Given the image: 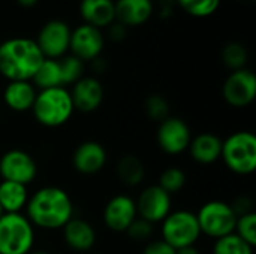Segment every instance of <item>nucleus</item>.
Wrapping results in <instances>:
<instances>
[{
	"label": "nucleus",
	"mask_w": 256,
	"mask_h": 254,
	"mask_svg": "<svg viewBox=\"0 0 256 254\" xmlns=\"http://www.w3.org/2000/svg\"><path fill=\"white\" fill-rule=\"evenodd\" d=\"M26 217L34 228L57 231L74 217V202L66 190L57 186H45L28 196Z\"/></svg>",
	"instance_id": "obj_1"
},
{
	"label": "nucleus",
	"mask_w": 256,
	"mask_h": 254,
	"mask_svg": "<svg viewBox=\"0 0 256 254\" xmlns=\"http://www.w3.org/2000/svg\"><path fill=\"white\" fill-rule=\"evenodd\" d=\"M44 55L28 37H10L0 43V75L8 81H32Z\"/></svg>",
	"instance_id": "obj_2"
},
{
	"label": "nucleus",
	"mask_w": 256,
	"mask_h": 254,
	"mask_svg": "<svg viewBox=\"0 0 256 254\" xmlns=\"http://www.w3.org/2000/svg\"><path fill=\"white\" fill-rule=\"evenodd\" d=\"M74 111L70 93L64 87L39 90L32 106L34 120L44 127H60L66 124Z\"/></svg>",
	"instance_id": "obj_3"
},
{
	"label": "nucleus",
	"mask_w": 256,
	"mask_h": 254,
	"mask_svg": "<svg viewBox=\"0 0 256 254\" xmlns=\"http://www.w3.org/2000/svg\"><path fill=\"white\" fill-rule=\"evenodd\" d=\"M220 159L237 175H250L256 169V136L249 130H238L222 141Z\"/></svg>",
	"instance_id": "obj_4"
},
{
	"label": "nucleus",
	"mask_w": 256,
	"mask_h": 254,
	"mask_svg": "<svg viewBox=\"0 0 256 254\" xmlns=\"http://www.w3.org/2000/svg\"><path fill=\"white\" fill-rule=\"evenodd\" d=\"M34 246V226L21 214L0 217V254H27Z\"/></svg>",
	"instance_id": "obj_5"
},
{
	"label": "nucleus",
	"mask_w": 256,
	"mask_h": 254,
	"mask_svg": "<svg viewBox=\"0 0 256 254\" xmlns=\"http://www.w3.org/2000/svg\"><path fill=\"white\" fill-rule=\"evenodd\" d=\"M162 240L172 249H184L195 246L201 237L195 213L188 210L171 211L162 222Z\"/></svg>",
	"instance_id": "obj_6"
},
{
	"label": "nucleus",
	"mask_w": 256,
	"mask_h": 254,
	"mask_svg": "<svg viewBox=\"0 0 256 254\" xmlns=\"http://www.w3.org/2000/svg\"><path fill=\"white\" fill-rule=\"evenodd\" d=\"M201 235H207L214 241L234 234L237 216L232 207L224 201H208L195 214Z\"/></svg>",
	"instance_id": "obj_7"
},
{
	"label": "nucleus",
	"mask_w": 256,
	"mask_h": 254,
	"mask_svg": "<svg viewBox=\"0 0 256 254\" xmlns=\"http://www.w3.org/2000/svg\"><path fill=\"white\" fill-rule=\"evenodd\" d=\"M0 177L4 181L28 186L38 177V163L24 150H9L0 157Z\"/></svg>",
	"instance_id": "obj_8"
},
{
	"label": "nucleus",
	"mask_w": 256,
	"mask_h": 254,
	"mask_svg": "<svg viewBox=\"0 0 256 254\" xmlns=\"http://www.w3.org/2000/svg\"><path fill=\"white\" fill-rule=\"evenodd\" d=\"M70 31V27L64 21L50 19L40 27L34 42L45 58L58 60L69 51Z\"/></svg>",
	"instance_id": "obj_9"
},
{
	"label": "nucleus",
	"mask_w": 256,
	"mask_h": 254,
	"mask_svg": "<svg viewBox=\"0 0 256 254\" xmlns=\"http://www.w3.org/2000/svg\"><path fill=\"white\" fill-rule=\"evenodd\" d=\"M222 94L225 102L232 108L249 106L256 97L255 73L248 67L232 70L224 82Z\"/></svg>",
	"instance_id": "obj_10"
},
{
	"label": "nucleus",
	"mask_w": 256,
	"mask_h": 254,
	"mask_svg": "<svg viewBox=\"0 0 256 254\" xmlns=\"http://www.w3.org/2000/svg\"><path fill=\"white\" fill-rule=\"evenodd\" d=\"M190 139L192 133L184 120L178 117H168L159 123L156 141L164 153L170 156H178L188 151Z\"/></svg>",
	"instance_id": "obj_11"
},
{
	"label": "nucleus",
	"mask_w": 256,
	"mask_h": 254,
	"mask_svg": "<svg viewBox=\"0 0 256 254\" xmlns=\"http://www.w3.org/2000/svg\"><path fill=\"white\" fill-rule=\"evenodd\" d=\"M136 214L140 219L156 225L172 211V196L162 190L158 184L146 187L135 201Z\"/></svg>",
	"instance_id": "obj_12"
},
{
	"label": "nucleus",
	"mask_w": 256,
	"mask_h": 254,
	"mask_svg": "<svg viewBox=\"0 0 256 254\" xmlns=\"http://www.w3.org/2000/svg\"><path fill=\"white\" fill-rule=\"evenodd\" d=\"M105 46V36L100 28L81 24L70 31L69 51L81 61H93L99 58Z\"/></svg>",
	"instance_id": "obj_13"
},
{
	"label": "nucleus",
	"mask_w": 256,
	"mask_h": 254,
	"mask_svg": "<svg viewBox=\"0 0 256 254\" xmlns=\"http://www.w3.org/2000/svg\"><path fill=\"white\" fill-rule=\"evenodd\" d=\"M138 217L135 201L128 195L112 196L104 208V223L116 234H126L128 228Z\"/></svg>",
	"instance_id": "obj_14"
},
{
	"label": "nucleus",
	"mask_w": 256,
	"mask_h": 254,
	"mask_svg": "<svg viewBox=\"0 0 256 254\" xmlns=\"http://www.w3.org/2000/svg\"><path fill=\"white\" fill-rule=\"evenodd\" d=\"M69 93L74 102V108L84 114L94 112L102 105L105 96L104 85L94 76H82L72 85Z\"/></svg>",
	"instance_id": "obj_15"
},
{
	"label": "nucleus",
	"mask_w": 256,
	"mask_h": 254,
	"mask_svg": "<svg viewBox=\"0 0 256 254\" xmlns=\"http://www.w3.org/2000/svg\"><path fill=\"white\" fill-rule=\"evenodd\" d=\"M108 160L106 150L100 142L84 141L81 142L72 154V166L78 174L94 175L100 172Z\"/></svg>",
	"instance_id": "obj_16"
},
{
	"label": "nucleus",
	"mask_w": 256,
	"mask_h": 254,
	"mask_svg": "<svg viewBox=\"0 0 256 254\" xmlns=\"http://www.w3.org/2000/svg\"><path fill=\"white\" fill-rule=\"evenodd\" d=\"M62 231L66 246L74 252H88L96 244V231L93 225L84 219L72 217Z\"/></svg>",
	"instance_id": "obj_17"
},
{
	"label": "nucleus",
	"mask_w": 256,
	"mask_h": 254,
	"mask_svg": "<svg viewBox=\"0 0 256 254\" xmlns=\"http://www.w3.org/2000/svg\"><path fill=\"white\" fill-rule=\"evenodd\" d=\"M116 21L124 27H135L147 22L154 10L152 0H116Z\"/></svg>",
	"instance_id": "obj_18"
},
{
	"label": "nucleus",
	"mask_w": 256,
	"mask_h": 254,
	"mask_svg": "<svg viewBox=\"0 0 256 254\" xmlns=\"http://www.w3.org/2000/svg\"><path fill=\"white\" fill-rule=\"evenodd\" d=\"M36 94L32 81H9L3 90V100L14 112H27L32 109Z\"/></svg>",
	"instance_id": "obj_19"
},
{
	"label": "nucleus",
	"mask_w": 256,
	"mask_h": 254,
	"mask_svg": "<svg viewBox=\"0 0 256 254\" xmlns=\"http://www.w3.org/2000/svg\"><path fill=\"white\" fill-rule=\"evenodd\" d=\"M80 15L84 24L105 28L116 21L114 0H81Z\"/></svg>",
	"instance_id": "obj_20"
},
{
	"label": "nucleus",
	"mask_w": 256,
	"mask_h": 254,
	"mask_svg": "<svg viewBox=\"0 0 256 254\" xmlns=\"http://www.w3.org/2000/svg\"><path fill=\"white\" fill-rule=\"evenodd\" d=\"M222 141L214 133H200L198 136L190 139L189 154L200 165H212L220 159L222 153Z\"/></svg>",
	"instance_id": "obj_21"
},
{
	"label": "nucleus",
	"mask_w": 256,
	"mask_h": 254,
	"mask_svg": "<svg viewBox=\"0 0 256 254\" xmlns=\"http://www.w3.org/2000/svg\"><path fill=\"white\" fill-rule=\"evenodd\" d=\"M28 190L27 186L4 181L0 183V207L4 214H14L21 213L28 201Z\"/></svg>",
	"instance_id": "obj_22"
},
{
	"label": "nucleus",
	"mask_w": 256,
	"mask_h": 254,
	"mask_svg": "<svg viewBox=\"0 0 256 254\" xmlns=\"http://www.w3.org/2000/svg\"><path fill=\"white\" fill-rule=\"evenodd\" d=\"M116 169H117L118 180L123 184L129 186V187L140 186L144 181V178H146V166L140 160V157H136L134 154L123 156L117 162V168Z\"/></svg>",
	"instance_id": "obj_23"
},
{
	"label": "nucleus",
	"mask_w": 256,
	"mask_h": 254,
	"mask_svg": "<svg viewBox=\"0 0 256 254\" xmlns=\"http://www.w3.org/2000/svg\"><path fill=\"white\" fill-rule=\"evenodd\" d=\"M32 84L39 90L63 87L60 61L54 58H44V61L40 63L36 73L32 78Z\"/></svg>",
	"instance_id": "obj_24"
},
{
	"label": "nucleus",
	"mask_w": 256,
	"mask_h": 254,
	"mask_svg": "<svg viewBox=\"0 0 256 254\" xmlns=\"http://www.w3.org/2000/svg\"><path fill=\"white\" fill-rule=\"evenodd\" d=\"M248 49L240 42H230L222 49V61L228 69H231V72L244 69L248 64Z\"/></svg>",
	"instance_id": "obj_25"
},
{
	"label": "nucleus",
	"mask_w": 256,
	"mask_h": 254,
	"mask_svg": "<svg viewBox=\"0 0 256 254\" xmlns=\"http://www.w3.org/2000/svg\"><path fill=\"white\" fill-rule=\"evenodd\" d=\"M186 181H188V177H186V172L178 168V166H170L166 168L160 177H159V181H158V186L165 190L168 195H176L178 193L184 186H186Z\"/></svg>",
	"instance_id": "obj_26"
},
{
	"label": "nucleus",
	"mask_w": 256,
	"mask_h": 254,
	"mask_svg": "<svg viewBox=\"0 0 256 254\" xmlns=\"http://www.w3.org/2000/svg\"><path fill=\"white\" fill-rule=\"evenodd\" d=\"M213 254H254V247L236 234H231L214 241Z\"/></svg>",
	"instance_id": "obj_27"
},
{
	"label": "nucleus",
	"mask_w": 256,
	"mask_h": 254,
	"mask_svg": "<svg viewBox=\"0 0 256 254\" xmlns=\"http://www.w3.org/2000/svg\"><path fill=\"white\" fill-rule=\"evenodd\" d=\"M58 61H60L63 87L74 85L78 79H81L84 76V61H81L75 55L66 54L62 58H58Z\"/></svg>",
	"instance_id": "obj_28"
},
{
	"label": "nucleus",
	"mask_w": 256,
	"mask_h": 254,
	"mask_svg": "<svg viewBox=\"0 0 256 254\" xmlns=\"http://www.w3.org/2000/svg\"><path fill=\"white\" fill-rule=\"evenodd\" d=\"M177 4L189 15L196 16V18H204L213 15L222 0H176Z\"/></svg>",
	"instance_id": "obj_29"
},
{
	"label": "nucleus",
	"mask_w": 256,
	"mask_h": 254,
	"mask_svg": "<svg viewBox=\"0 0 256 254\" xmlns=\"http://www.w3.org/2000/svg\"><path fill=\"white\" fill-rule=\"evenodd\" d=\"M234 234H236L237 237H240L243 241H246L249 246L255 247L256 246V214L254 213V211L237 217Z\"/></svg>",
	"instance_id": "obj_30"
},
{
	"label": "nucleus",
	"mask_w": 256,
	"mask_h": 254,
	"mask_svg": "<svg viewBox=\"0 0 256 254\" xmlns=\"http://www.w3.org/2000/svg\"><path fill=\"white\" fill-rule=\"evenodd\" d=\"M146 114L153 120V121H164L165 118L170 117V103L166 99L160 94H152L146 99L144 103Z\"/></svg>",
	"instance_id": "obj_31"
},
{
	"label": "nucleus",
	"mask_w": 256,
	"mask_h": 254,
	"mask_svg": "<svg viewBox=\"0 0 256 254\" xmlns=\"http://www.w3.org/2000/svg\"><path fill=\"white\" fill-rule=\"evenodd\" d=\"M126 234L134 241H147L153 234V225L142 220V219H140V217H136L134 220V223L128 228Z\"/></svg>",
	"instance_id": "obj_32"
},
{
	"label": "nucleus",
	"mask_w": 256,
	"mask_h": 254,
	"mask_svg": "<svg viewBox=\"0 0 256 254\" xmlns=\"http://www.w3.org/2000/svg\"><path fill=\"white\" fill-rule=\"evenodd\" d=\"M142 254H176V249H172L164 240H154L146 244Z\"/></svg>",
	"instance_id": "obj_33"
},
{
	"label": "nucleus",
	"mask_w": 256,
	"mask_h": 254,
	"mask_svg": "<svg viewBox=\"0 0 256 254\" xmlns=\"http://www.w3.org/2000/svg\"><path fill=\"white\" fill-rule=\"evenodd\" d=\"M236 213V216H243V214H248V213H252V201L246 196H242V198H237L232 204H230Z\"/></svg>",
	"instance_id": "obj_34"
},
{
	"label": "nucleus",
	"mask_w": 256,
	"mask_h": 254,
	"mask_svg": "<svg viewBox=\"0 0 256 254\" xmlns=\"http://www.w3.org/2000/svg\"><path fill=\"white\" fill-rule=\"evenodd\" d=\"M108 28V36L110 39L116 40V42H120L126 37V27L123 24H120L118 21H114L111 25L106 27Z\"/></svg>",
	"instance_id": "obj_35"
},
{
	"label": "nucleus",
	"mask_w": 256,
	"mask_h": 254,
	"mask_svg": "<svg viewBox=\"0 0 256 254\" xmlns=\"http://www.w3.org/2000/svg\"><path fill=\"white\" fill-rule=\"evenodd\" d=\"M176 254H201L200 250L195 247V246H190V247H184V249H178L176 250Z\"/></svg>",
	"instance_id": "obj_36"
},
{
	"label": "nucleus",
	"mask_w": 256,
	"mask_h": 254,
	"mask_svg": "<svg viewBox=\"0 0 256 254\" xmlns=\"http://www.w3.org/2000/svg\"><path fill=\"white\" fill-rule=\"evenodd\" d=\"M39 0H16V3L21 6V7H33L34 4H38Z\"/></svg>",
	"instance_id": "obj_37"
},
{
	"label": "nucleus",
	"mask_w": 256,
	"mask_h": 254,
	"mask_svg": "<svg viewBox=\"0 0 256 254\" xmlns=\"http://www.w3.org/2000/svg\"><path fill=\"white\" fill-rule=\"evenodd\" d=\"M27 254H50L48 252H44V250H36V252H30V253H27Z\"/></svg>",
	"instance_id": "obj_38"
},
{
	"label": "nucleus",
	"mask_w": 256,
	"mask_h": 254,
	"mask_svg": "<svg viewBox=\"0 0 256 254\" xmlns=\"http://www.w3.org/2000/svg\"><path fill=\"white\" fill-rule=\"evenodd\" d=\"M3 214H4V213H3V210H2V207H0V217H2Z\"/></svg>",
	"instance_id": "obj_39"
}]
</instances>
